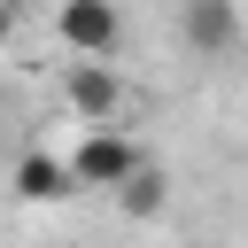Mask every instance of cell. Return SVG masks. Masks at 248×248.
I'll return each instance as SVG.
<instances>
[{"label": "cell", "instance_id": "6da1fadb", "mask_svg": "<svg viewBox=\"0 0 248 248\" xmlns=\"http://www.w3.org/2000/svg\"><path fill=\"white\" fill-rule=\"evenodd\" d=\"M70 170H78V186H124L132 170H147V155H140V140H132V132L93 124V132L70 147Z\"/></svg>", "mask_w": 248, "mask_h": 248}, {"label": "cell", "instance_id": "7a4b0ae2", "mask_svg": "<svg viewBox=\"0 0 248 248\" xmlns=\"http://www.w3.org/2000/svg\"><path fill=\"white\" fill-rule=\"evenodd\" d=\"M62 101H70L85 124H108V116L124 108V78L108 70V54H78V62H62Z\"/></svg>", "mask_w": 248, "mask_h": 248}, {"label": "cell", "instance_id": "3957f363", "mask_svg": "<svg viewBox=\"0 0 248 248\" xmlns=\"http://www.w3.org/2000/svg\"><path fill=\"white\" fill-rule=\"evenodd\" d=\"M54 39L70 54H116L124 46V16H116V0H62L54 8Z\"/></svg>", "mask_w": 248, "mask_h": 248}, {"label": "cell", "instance_id": "277c9868", "mask_svg": "<svg viewBox=\"0 0 248 248\" xmlns=\"http://www.w3.org/2000/svg\"><path fill=\"white\" fill-rule=\"evenodd\" d=\"M178 31H186L194 54H232L240 46V8L232 0H186L178 8Z\"/></svg>", "mask_w": 248, "mask_h": 248}, {"label": "cell", "instance_id": "5b68a950", "mask_svg": "<svg viewBox=\"0 0 248 248\" xmlns=\"http://www.w3.org/2000/svg\"><path fill=\"white\" fill-rule=\"evenodd\" d=\"M62 194H78V170H70V155H46V147H31V155L16 163V202H62Z\"/></svg>", "mask_w": 248, "mask_h": 248}, {"label": "cell", "instance_id": "8992f818", "mask_svg": "<svg viewBox=\"0 0 248 248\" xmlns=\"http://www.w3.org/2000/svg\"><path fill=\"white\" fill-rule=\"evenodd\" d=\"M116 194H124V217H155V209H163V178H155V170H132Z\"/></svg>", "mask_w": 248, "mask_h": 248}]
</instances>
